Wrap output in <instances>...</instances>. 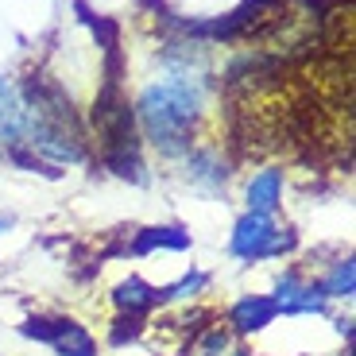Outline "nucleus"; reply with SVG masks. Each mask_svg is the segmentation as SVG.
<instances>
[{"label": "nucleus", "instance_id": "1", "mask_svg": "<svg viewBox=\"0 0 356 356\" xmlns=\"http://www.w3.org/2000/svg\"><path fill=\"white\" fill-rule=\"evenodd\" d=\"M209 101V58L194 39L163 47V70L140 89L132 105L136 128L159 155L182 159L194 147V128Z\"/></svg>", "mask_w": 356, "mask_h": 356}, {"label": "nucleus", "instance_id": "2", "mask_svg": "<svg viewBox=\"0 0 356 356\" xmlns=\"http://www.w3.org/2000/svg\"><path fill=\"white\" fill-rule=\"evenodd\" d=\"M298 248V236L294 229L279 225L275 217L267 213H248L244 209L232 225V236H229V252L244 264H259V259H283Z\"/></svg>", "mask_w": 356, "mask_h": 356}, {"label": "nucleus", "instance_id": "3", "mask_svg": "<svg viewBox=\"0 0 356 356\" xmlns=\"http://www.w3.org/2000/svg\"><path fill=\"white\" fill-rule=\"evenodd\" d=\"M267 298L275 302L279 318H325L330 314V302L318 294L314 279L302 267H286L283 275H275V291Z\"/></svg>", "mask_w": 356, "mask_h": 356}, {"label": "nucleus", "instance_id": "4", "mask_svg": "<svg viewBox=\"0 0 356 356\" xmlns=\"http://www.w3.org/2000/svg\"><path fill=\"white\" fill-rule=\"evenodd\" d=\"M275 318H279V310L267 294H244V298H236V302L229 306L225 325L232 330V337L241 341V337H252V333H264Z\"/></svg>", "mask_w": 356, "mask_h": 356}, {"label": "nucleus", "instance_id": "5", "mask_svg": "<svg viewBox=\"0 0 356 356\" xmlns=\"http://www.w3.org/2000/svg\"><path fill=\"white\" fill-rule=\"evenodd\" d=\"M24 97H19V81L0 74V152L12 155L24 147Z\"/></svg>", "mask_w": 356, "mask_h": 356}, {"label": "nucleus", "instance_id": "6", "mask_svg": "<svg viewBox=\"0 0 356 356\" xmlns=\"http://www.w3.org/2000/svg\"><path fill=\"white\" fill-rule=\"evenodd\" d=\"M113 306L120 310V318L143 321L152 310H159V306H163V291H159V286H152V283H143L140 275H128L124 283H116Z\"/></svg>", "mask_w": 356, "mask_h": 356}, {"label": "nucleus", "instance_id": "7", "mask_svg": "<svg viewBox=\"0 0 356 356\" xmlns=\"http://www.w3.org/2000/svg\"><path fill=\"white\" fill-rule=\"evenodd\" d=\"M283 186L286 178L279 167H264L248 178V186H244V205H248V213H267L275 217V209L283 205Z\"/></svg>", "mask_w": 356, "mask_h": 356}, {"label": "nucleus", "instance_id": "8", "mask_svg": "<svg viewBox=\"0 0 356 356\" xmlns=\"http://www.w3.org/2000/svg\"><path fill=\"white\" fill-rule=\"evenodd\" d=\"M182 167H186L190 182H194V186H205V190H221L225 178H229V167H225L217 147H190V152L182 155Z\"/></svg>", "mask_w": 356, "mask_h": 356}, {"label": "nucleus", "instance_id": "9", "mask_svg": "<svg viewBox=\"0 0 356 356\" xmlns=\"http://www.w3.org/2000/svg\"><path fill=\"white\" fill-rule=\"evenodd\" d=\"M314 286H318V294L325 298V302H341V298H353L356 291V264L353 256H337L330 259V264L321 267V275L314 279Z\"/></svg>", "mask_w": 356, "mask_h": 356}, {"label": "nucleus", "instance_id": "10", "mask_svg": "<svg viewBox=\"0 0 356 356\" xmlns=\"http://www.w3.org/2000/svg\"><path fill=\"white\" fill-rule=\"evenodd\" d=\"M27 333H39V337H47L58 356H97V341L89 337L81 325H74V321H54L51 330H35V325H31Z\"/></svg>", "mask_w": 356, "mask_h": 356}, {"label": "nucleus", "instance_id": "11", "mask_svg": "<svg viewBox=\"0 0 356 356\" xmlns=\"http://www.w3.org/2000/svg\"><path fill=\"white\" fill-rule=\"evenodd\" d=\"M205 286H209V271H186V275L178 279L175 286H167L163 291V302H178V306H186V302H194V298H202L205 294Z\"/></svg>", "mask_w": 356, "mask_h": 356}, {"label": "nucleus", "instance_id": "12", "mask_svg": "<svg viewBox=\"0 0 356 356\" xmlns=\"http://www.w3.org/2000/svg\"><path fill=\"white\" fill-rule=\"evenodd\" d=\"M190 236L182 229H147V236L140 241V252L147 248H186Z\"/></svg>", "mask_w": 356, "mask_h": 356}, {"label": "nucleus", "instance_id": "13", "mask_svg": "<svg viewBox=\"0 0 356 356\" xmlns=\"http://www.w3.org/2000/svg\"><path fill=\"white\" fill-rule=\"evenodd\" d=\"M217 356H256V353H252V348H244L241 341H236V345H229L225 353H217Z\"/></svg>", "mask_w": 356, "mask_h": 356}, {"label": "nucleus", "instance_id": "14", "mask_svg": "<svg viewBox=\"0 0 356 356\" xmlns=\"http://www.w3.org/2000/svg\"><path fill=\"white\" fill-rule=\"evenodd\" d=\"M0 229H8V221H4V217H0Z\"/></svg>", "mask_w": 356, "mask_h": 356}]
</instances>
